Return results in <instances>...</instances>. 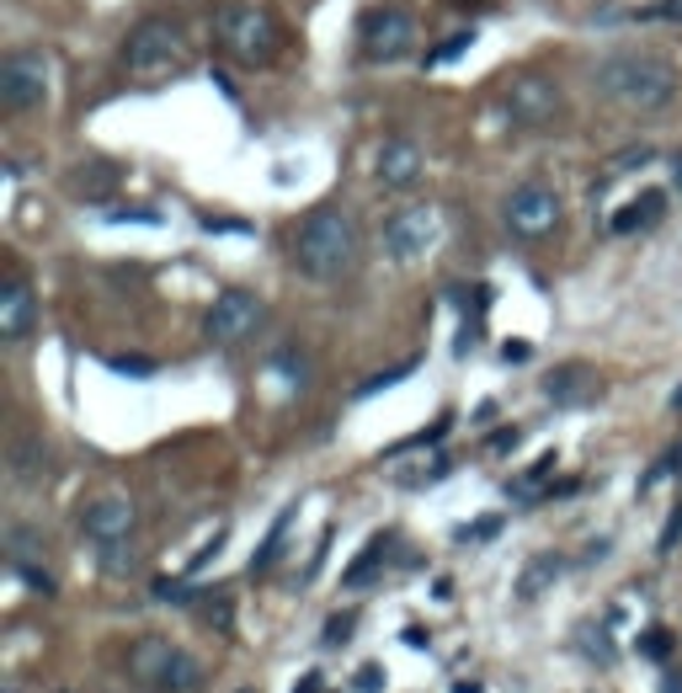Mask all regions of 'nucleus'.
<instances>
[{
	"label": "nucleus",
	"mask_w": 682,
	"mask_h": 693,
	"mask_svg": "<svg viewBox=\"0 0 682 693\" xmlns=\"http://www.w3.org/2000/svg\"><path fill=\"white\" fill-rule=\"evenodd\" d=\"M651 161H656V150H651V144H634V150L614 155V171H629V166H651Z\"/></svg>",
	"instance_id": "obj_34"
},
{
	"label": "nucleus",
	"mask_w": 682,
	"mask_h": 693,
	"mask_svg": "<svg viewBox=\"0 0 682 693\" xmlns=\"http://www.w3.org/2000/svg\"><path fill=\"white\" fill-rule=\"evenodd\" d=\"M294 693H325V672H305V683Z\"/></svg>",
	"instance_id": "obj_40"
},
{
	"label": "nucleus",
	"mask_w": 682,
	"mask_h": 693,
	"mask_svg": "<svg viewBox=\"0 0 682 693\" xmlns=\"http://www.w3.org/2000/svg\"><path fill=\"white\" fill-rule=\"evenodd\" d=\"M107 369H113V374L150 378V374H155V369H160V363H155V358H124V352H113V358H107Z\"/></svg>",
	"instance_id": "obj_29"
},
{
	"label": "nucleus",
	"mask_w": 682,
	"mask_h": 693,
	"mask_svg": "<svg viewBox=\"0 0 682 693\" xmlns=\"http://www.w3.org/2000/svg\"><path fill=\"white\" fill-rule=\"evenodd\" d=\"M469 49H475V33H453V38H442V43H437L433 54H427V69H442V64H453V60H464V54H469Z\"/></svg>",
	"instance_id": "obj_25"
},
{
	"label": "nucleus",
	"mask_w": 682,
	"mask_h": 693,
	"mask_svg": "<svg viewBox=\"0 0 682 693\" xmlns=\"http://www.w3.org/2000/svg\"><path fill=\"white\" fill-rule=\"evenodd\" d=\"M294 512H299V506H283V512H278V523H272L267 544L250 555V576H267V570L278 566V555H283V539H288V528H294Z\"/></svg>",
	"instance_id": "obj_21"
},
{
	"label": "nucleus",
	"mask_w": 682,
	"mask_h": 693,
	"mask_svg": "<svg viewBox=\"0 0 682 693\" xmlns=\"http://www.w3.org/2000/svg\"><path fill=\"white\" fill-rule=\"evenodd\" d=\"M49 80H54V64H49L43 49H11L0 60V107L11 118L43 107L49 102Z\"/></svg>",
	"instance_id": "obj_7"
},
{
	"label": "nucleus",
	"mask_w": 682,
	"mask_h": 693,
	"mask_svg": "<svg viewBox=\"0 0 682 693\" xmlns=\"http://www.w3.org/2000/svg\"><path fill=\"white\" fill-rule=\"evenodd\" d=\"M64 188H69V197H80V203H107L113 192L124 188V166H113V161H80L64 177Z\"/></svg>",
	"instance_id": "obj_15"
},
{
	"label": "nucleus",
	"mask_w": 682,
	"mask_h": 693,
	"mask_svg": "<svg viewBox=\"0 0 682 693\" xmlns=\"http://www.w3.org/2000/svg\"><path fill=\"white\" fill-rule=\"evenodd\" d=\"M678 539H682V502L672 506V517H667V528H661V544H656V550H661V555H672V550H678Z\"/></svg>",
	"instance_id": "obj_33"
},
{
	"label": "nucleus",
	"mask_w": 682,
	"mask_h": 693,
	"mask_svg": "<svg viewBox=\"0 0 682 693\" xmlns=\"http://www.w3.org/2000/svg\"><path fill=\"white\" fill-rule=\"evenodd\" d=\"M672 411H678V416H682V389H678V395H672Z\"/></svg>",
	"instance_id": "obj_44"
},
{
	"label": "nucleus",
	"mask_w": 682,
	"mask_h": 693,
	"mask_svg": "<svg viewBox=\"0 0 682 693\" xmlns=\"http://www.w3.org/2000/svg\"><path fill=\"white\" fill-rule=\"evenodd\" d=\"M246 693H250V689H246Z\"/></svg>",
	"instance_id": "obj_46"
},
{
	"label": "nucleus",
	"mask_w": 682,
	"mask_h": 693,
	"mask_svg": "<svg viewBox=\"0 0 682 693\" xmlns=\"http://www.w3.org/2000/svg\"><path fill=\"white\" fill-rule=\"evenodd\" d=\"M517 438H523V433H517V427H506V433H497V438H491V448H497V453H506V448H517Z\"/></svg>",
	"instance_id": "obj_39"
},
{
	"label": "nucleus",
	"mask_w": 682,
	"mask_h": 693,
	"mask_svg": "<svg viewBox=\"0 0 682 693\" xmlns=\"http://www.w3.org/2000/svg\"><path fill=\"white\" fill-rule=\"evenodd\" d=\"M197 689H203V662L186 656V651H177L171 667H166V678L155 683V693H197Z\"/></svg>",
	"instance_id": "obj_20"
},
{
	"label": "nucleus",
	"mask_w": 682,
	"mask_h": 693,
	"mask_svg": "<svg viewBox=\"0 0 682 693\" xmlns=\"http://www.w3.org/2000/svg\"><path fill=\"white\" fill-rule=\"evenodd\" d=\"M640 656L667 662V656H672V630H645V634H640Z\"/></svg>",
	"instance_id": "obj_28"
},
{
	"label": "nucleus",
	"mask_w": 682,
	"mask_h": 693,
	"mask_svg": "<svg viewBox=\"0 0 682 693\" xmlns=\"http://www.w3.org/2000/svg\"><path fill=\"white\" fill-rule=\"evenodd\" d=\"M442 208L437 203H406L384 219V252L395 261H422L442 246Z\"/></svg>",
	"instance_id": "obj_8"
},
{
	"label": "nucleus",
	"mask_w": 682,
	"mask_h": 693,
	"mask_svg": "<svg viewBox=\"0 0 682 693\" xmlns=\"http://www.w3.org/2000/svg\"><path fill=\"white\" fill-rule=\"evenodd\" d=\"M80 528H86V539H96V544H118V539H133V528H139V506L124 502V497H102V502L86 506Z\"/></svg>",
	"instance_id": "obj_13"
},
{
	"label": "nucleus",
	"mask_w": 682,
	"mask_h": 693,
	"mask_svg": "<svg viewBox=\"0 0 682 693\" xmlns=\"http://www.w3.org/2000/svg\"><path fill=\"white\" fill-rule=\"evenodd\" d=\"M592 91L629 118H656V113L678 107L682 69L661 54H608L592 64Z\"/></svg>",
	"instance_id": "obj_1"
},
{
	"label": "nucleus",
	"mask_w": 682,
	"mask_h": 693,
	"mask_svg": "<svg viewBox=\"0 0 682 693\" xmlns=\"http://www.w3.org/2000/svg\"><path fill=\"white\" fill-rule=\"evenodd\" d=\"M422 171H427V155H422V144L406 139V133H389V139L378 144V155H373V177H378V188H389V192L416 188Z\"/></svg>",
	"instance_id": "obj_11"
},
{
	"label": "nucleus",
	"mask_w": 682,
	"mask_h": 693,
	"mask_svg": "<svg viewBox=\"0 0 682 693\" xmlns=\"http://www.w3.org/2000/svg\"><path fill=\"white\" fill-rule=\"evenodd\" d=\"M559 214H565V203H559V192L544 188V182H523V188L506 192V203H501V224H506L517 241H544L559 224Z\"/></svg>",
	"instance_id": "obj_10"
},
{
	"label": "nucleus",
	"mask_w": 682,
	"mask_h": 693,
	"mask_svg": "<svg viewBox=\"0 0 682 693\" xmlns=\"http://www.w3.org/2000/svg\"><path fill=\"white\" fill-rule=\"evenodd\" d=\"M453 693H480V683L469 678V683H453Z\"/></svg>",
	"instance_id": "obj_43"
},
{
	"label": "nucleus",
	"mask_w": 682,
	"mask_h": 693,
	"mask_svg": "<svg viewBox=\"0 0 682 693\" xmlns=\"http://www.w3.org/2000/svg\"><path fill=\"white\" fill-rule=\"evenodd\" d=\"M118 64H124L128 80H139V86H155V80L182 75L186 64H192V49H186L182 22H171V16H144V22L124 38Z\"/></svg>",
	"instance_id": "obj_4"
},
{
	"label": "nucleus",
	"mask_w": 682,
	"mask_h": 693,
	"mask_svg": "<svg viewBox=\"0 0 682 693\" xmlns=\"http://www.w3.org/2000/svg\"><path fill=\"white\" fill-rule=\"evenodd\" d=\"M501 113L517 128H550L565 113V91H559V80L539 75V69H517L501 86Z\"/></svg>",
	"instance_id": "obj_6"
},
{
	"label": "nucleus",
	"mask_w": 682,
	"mask_h": 693,
	"mask_svg": "<svg viewBox=\"0 0 682 693\" xmlns=\"http://www.w3.org/2000/svg\"><path fill=\"white\" fill-rule=\"evenodd\" d=\"M261 320H267V299H261V294H250V288H224V294L208 305V316H203V336H208L214 347H241V342H250V336L261 331Z\"/></svg>",
	"instance_id": "obj_9"
},
{
	"label": "nucleus",
	"mask_w": 682,
	"mask_h": 693,
	"mask_svg": "<svg viewBox=\"0 0 682 693\" xmlns=\"http://www.w3.org/2000/svg\"><path fill=\"white\" fill-rule=\"evenodd\" d=\"M49 470H54V453H49V442L43 438H16L11 442V475L16 480H49Z\"/></svg>",
	"instance_id": "obj_17"
},
{
	"label": "nucleus",
	"mask_w": 682,
	"mask_h": 693,
	"mask_svg": "<svg viewBox=\"0 0 682 693\" xmlns=\"http://www.w3.org/2000/svg\"><path fill=\"white\" fill-rule=\"evenodd\" d=\"M389 544H395L389 534H373L369 544H363V555H358V561L347 566V576H342V581H347V587H369L373 576L389 566Z\"/></svg>",
	"instance_id": "obj_19"
},
{
	"label": "nucleus",
	"mask_w": 682,
	"mask_h": 693,
	"mask_svg": "<svg viewBox=\"0 0 682 693\" xmlns=\"http://www.w3.org/2000/svg\"><path fill=\"white\" fill-rule=\"evenodd\" d=\"M661 214H667V192H661V188L640 192L634 203H623L619 214H614V235H629V230H645V224H656Z\"/></svg>",
	"instance_id": "obj_18"
},
{
	"label": "nucleus",
	"mask_w": 682,
	"mask_h": 693,
	"mask_svg": "<svg viewBox=\"0 0 682 693\" xmlns=\"http://www.w3.org/2000/svg\"><path fill=\"white\" fill-rule=\"evenodd\" d=\"M501 358H506V363H523V358H528V342H506Z\"/></svg>",
	"instance_id": "obj_41"
},
{
	"label": "nucleus",
	"mask_w": 682,
	"mask_h": 693,
	"mask_svg": "<svg viewBox=\"0 0 682 693\" xmlns=\"http://www.w3.org/2000/svg\"><path fill=\"white\" fill-rule=\"evenodd\" d=\"M645 22H682V0H656L651 11H640Z\"/></svg>",
	"instance_id": "obj_36"
},
{
	"label": "nucleus",
	"mask_w": 682,
	"mask_h": 693,
	"mask_svg": "<svg viewBox=\"0 0 682 693\" xmlns=\"http://www.w3.org/2000/svg\"><path fill=\"white\" fill-rule=\"evenodd\" d=\"M358 49L369 64H400L411 49H416V16L395 0L384 5H369L363 22H358Z\"/></svg>",
	"instance_id": "obj_5"
},
{
	"label": "nucleus",
	"mask_w": 682,
	"mask_h": 693,
	"mask_svg": "<svg viewBox=\"0 0 682 693\" xmlns=\"http://www.w3.org/2000/svg\"><path fill=\"white\" fill-rule=\"evenodd\" d=\"M107 219H113V224H124V219H133V224H160L155 208H107Z\"/></svg>",
	"instance_id": "obj_35"
},
{
	"label": "nucleus",
	"mask_w": 682,
	"mask_h": 693,
	"mask_svg": "<svg viewBox=\"0 0 682 693\" xmlns=\"http://www.w3.org/2000/svg\"><path fill=\"white\" fill-rule=\"evenodd\" d=\"M352 630H358V614H331L325 619V645H347Z\"/></svg>",
	"instance_id": "obj_30"
},
{
	"label": "nucleus",
	"mask_w": 682,
	"mask_h": 693,
	"mask_svg": "<svg viewBox=\"0 0 682 693\" xmlns=\"http://www.w3.org/2000/svg\"><path fill=\"white\" fill-rule=\"evenodd\" d=\"M667 693H682V672H667Z\"/></svg>",
	"instance_id": "obj_42"
},
{
	"label": "nucleus",
	"mask_w": 682,
	"mask_h": 693,
	"mask_svg": "<svg viewBox=\"0 0 682 693\" xmlns=\"http://www.w3.org/2000/svg\"><path fill=\"white\" fill-rule=\"evenodd\" d=\"M544 395H550L555 406H587V400L597 395V374H592L587 363H559L555 374L544 378Z\"/></svg>",
	"instance_id": "obj_16"
},
{
	"label": "nucleus",
	"mask_w": 682,
	"mask_h": 693,
	"mask_svg": "<svg viewBox=\"0 0 682 693\" xmlns=\"http://www.w3.org/2000/svg\"><path fill=\"white\" fill-rule=\"evenodd\" d=\"M555 576H559V555H533V561L523 566V576H517V598H523V603H533V598H539Z\"/></svg>",
	"instance_id": "obj_23"
},
{
	"label": "nucleus",
	"mask_w": 682,
	"mask_h": 693,
	"mask_svg": "<svg viewBox=\"0 0 682 693\" xmlns=\"http://www.w3.org/2000/svg\"><path fill=\"white\" fill-rule=\"evenodd\" d=\"M214 43L230 64H246V69H261V64L278 60L283 49V27L278 16L261 5V0H224L214 11Z\"/></svg>",
	"instance_id": "obj_3"
},
{
	"label": "nucleus",
	"mask_w": 682,
	"mask_h": 693,
	"mask_svg": "<svg viewBox=\"0 0 682 693\" xmlns=\"http://www.w3.org/2000/svg\"><path fill=\"white\" fill-rule=\"evenodd\" d=\"M102 566H107V570H128V566H133L128 539H118V544H102Z\"/></svg>",
	"instance_id": "obj_32"
},
{
	"label": "nucleus",
	"mask_w": 682,
	"mask_h": 693,
	"mask_svg": "<svg viewBox=\"0 0 682 693\" xmlns=\"http://www.w3.org/2000/svg\"><path fill=\"white\" fill-rule=\"evenodd\" d=\"M11 570H16V576H22V581H27L33 592H43V598H54V576H49V570H43V566H11Z\"/></svg>",
	"instance_id": "obj_31"
},
{
	"label": "nucleus",
	"mask_w": 682,
	"mask_h": 693,
	"mask_svg": "<svg viewBox=\"0 0 682 693\" xmlns=\"http://www.w3.org/2000/svg\"><path fill=\"white\" fill-rule=\"evenodd\" d=\"M406 374H416V358H406V363H395V369H384V374H369L363 384H358V400H369V395H378V389L400 384Z\"/></svg>",
	"instance_id": "obj_26"
},
{
	"label": "nucleus",
	"mask_w": 682,
	"mask_h": 693,
	"mask_svg": "<svg viewBox=\"0 0 682 693\" xmlns=\"http://www.w3.org/2000/svg\"><path fill=\"white\" fill-rule=\"evenodd\" d=\"M155 603H197V592H192V587H186V581H171V576H160V581H155Z\"/></svg>",
	"instance_id": "obj_27"
},
{
	"label": "nucleus",
	"mask_w": 682,
	"mask_h": 693,
	"mask_svg": "<svg viewBox=\"0 0 682 693\" xmlns=\"http://www.w3.org/2000/svg\"><path fill=\"white\" fill-rule=\"evenodd\" d=\"M678 188H682V155H678Z\"/></svg>",
	"instance_id": "obj_45"
},
{
	"label": "nucleus",
	"mask_w": 682,
	"mask_h": 693,
	"mask_svg": "<svg viewBox=\"0 0 682 693\" xmlns=\"http://www.w3.org/2000/svg\"><path fill=\"white\" fill-rule=\"evenodd\" d=\"M358 689L378 693V689H384V672H378V667H363V672H358Z\"/></svg>",
	"instance_id": "obj_38"
},
{
	"label": "nucleus",
	"mask_w": 682,
	"mask_h": 693,
	"mask_svg": "<svg viewBox=\"0 0 682 693\" xmlns=\"http://www.w3.org/2000/svg\"><path fill=\"white\" fill-rule=\"evenodd\" d=\"M171 656H177V645H171L166 634H139V640L128 645V678H133V689L155 693V683H160L166 667H171Z\"/></svg>",
	"instance_id": "obj_14"
},
{
	"label": "nucleus",
	"mask_w": 682,
	"mask_h": 693,
	"mask_svg": "<svg viewBox=\"0 0 682 693\" xmlns=\"http://www.w3.org/2000/svg\"><path fill=\"white\" fill-rule=\"evenodd\" d=\"M38 325V294L22 272H11L0 283V342H27Z\"/></svg>",
	"instance_id": "obj_12"
},
{
	"label": "nucleus",
	"mask_w": 682,
	"mask_h": 693,
	"mask_svg": "<svg viewBox=\"0 0 682 693\" xmlns=\"http://www.w3.org/2000/svg\"><path fill=\"white\" fill-rule=\"evenodd\" d=\"M5 544H11V566H38L43 550H49V539L38 528H27V523H11L5 528Z\"/></svg>",
	"instance_id": "obj_22"
},
{
	"label": "nucleus",
	"mask_w": 682,
	"mask_h": 693,
	"mask_svg": "<svg viewBox=\"0 0 682 693\" xmlns=\"http://www.w3.org/2000/svg\"><path fill=\"white\" fill-rule=\"evenodd\" d=\"M363 261V230H358V214L342 208V203H325L314 208L310 219L299 224L294 235V267L310 278V283H342L352 278Z\"/></svg>",
	"instance_id": "obj_2"
},
{
	"label": "nucleus",
	"mask_w": 682,
	"mask_h": 693,
	"mask_svg": "<svg viewBox=\"0 0 682 693\" xmlns=\"http://www.w3.org/2000/svg\"><path fill=\"white\" fill-rule=\"evenodd\" d=\"M192 608H197V614H203V619H208L219 634L235 630V608H230V598H224V592H208V598H197Z\"/></svg>",
	"instance_id": "obj_24"
},
{
	"label": "nucleus",
	"mask_w": 682,
	"mask_h": 693,
	"mask_svg": "<svg viewBox=\"0 0 682 693\" xmlns=\"http://www.w3.org/2000/svg\"><path fill=\"white\" fill-rule=\"evenodd\" d=\"M587 651H592V656H603V662H614V645L603 640V630H587Z\"/></svg>",
	"instance_id": "obj_37"
}]
</instances>
